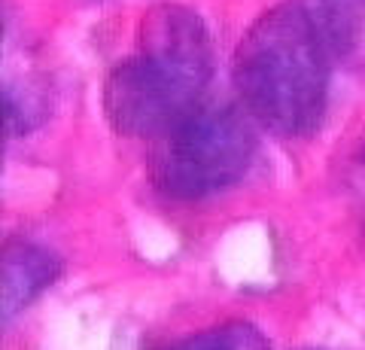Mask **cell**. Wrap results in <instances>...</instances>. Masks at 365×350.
<instances>
[{
  "instance_id": "1",
  "label": "cell",
  "mask_w": 365,
  "mask_h": 350,
  "mask_svg": "<svg viewBox=\"0 0 365 350\" xmlns=\"http://www.w3.org/2000/svg\"><path fill=\"white\" fill-rule=\"evenodd\" d=\"M213 76V43L186 6L158 4L140 19L134 52L110 71L104 113L128 138H158L201 104Z\"/></svg>"
},
{
  "instance_id": "2",
  "label": "cell",
  "mask_w": 365,
  "mask_h": 350,
  "mask_svg": "<svg viewBox=\"0 0 365 350\" xmlns=\"http://www.w3.org/2000/svg\"><path fill=\"white\" fill-rule=\"evenodd\" d=\"M235 86L256 125L307 138L329 101V55L317 21L295 4L262 13L235 52Z\"/></svg>"
},
{
  "instance_id": "5",
  "label": "cell",
  "mask_w": 365,
  "mask_h": 350,
  "mask_svg": "<svg viewBox=\"0 0 365 350\" xmlns=\"http://www.w3.org/2000/svg\"><path fill=\"white\" fill-rule=\"evenodd\" d=\"M162 350H271V344L253 323L228 320L220 326H210V329H201L195 335L180 338V341L168 344Z\"/></svg>"
},
{
  "instance_id": "3",
  "label": "cell",
  "mask_w": 365,
  "mask_h": 350,
  "mask_svg": "<svg viewBox=\"0 0 365 350\" xmlns=\"http://www.w3.org/2000/svg\"><path fill=\"white\" fill-rule=\"evenodd\" d=\"M253 116L235 104H201L155 138L153 183L168 198L195 201L225 192L256 159Z\"/></svg>"
},
{
  "instance_id": "4",
  "label": "cell",
  "mask_w": 365,
  "mask_h": 350,
  "mask_svg": "<svg viewBox=\"0 0 365 350\" xmlns=\"http://www.w3.org/2000/svg\"><path fill=\"white\" fill-rule=\"evenodd\" d=\"M61 274V262L46 247L13 241L4 250V320L9 323L43 296Z\"/></svg>"
}]
</instances>
